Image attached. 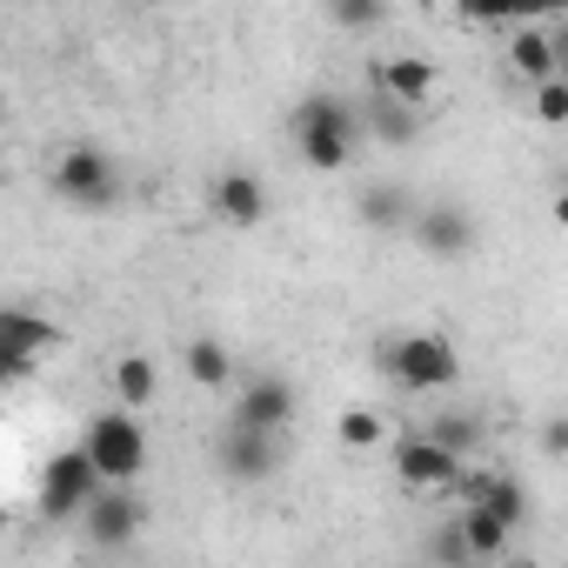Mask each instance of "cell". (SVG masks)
Returning a JSON list of instances; mask_svg holds the SVG:
<instances>
[{"instance_id": "cell-27", "label": "cell", "mask_w": 568, "mask_h": 568, "mask_svg": "<svg viewBox=\"0 0 568 568\" xmlns=\"http://www.w3.org/2000/svg\"><path fill=\"white\" fill-rule=\"evenodd\" d=\"M475 568H501V561H475Z\"/></svg>"}, {"instance_id": "cell-20", "label": "cell", "mask_w": 568, "mask_h": 568, "mask_svg": "<svg viewBox=\"0 0 568 568\" xmlns=\"http://www.w3.org/2000/svg\"><path fill=\"white\" fill-rule=\"evenodd\" d=\"M181 362H187V375H194L201 388H227V382H234V355H227L221 342H207V335H194Z\"/></svg>"}, {"instance_id": "cell-23", "label": "cell", "mask_w": 568, "mask_h": 568, "mask_svg": "<svg viewBox=\"0 0 568 568\" xmlns=\"http://www.w3.org/2000/svg\"><path fill=\"white\" fill-rule=\"evenodd\" d=\"M382 435H388V422H382L375 408H348V415H342V442H348V448H375Z\"/></svg>"}, {"instance_id": "cell-8", "label": "cell", "mask_w": 568, "mask_h": 568, "mask_svg": "<svg viewBox=\"0 0 568 568\" xmlns=\"http://www.w3.org/2000/svg\"><path fill=\"white\" fill-rule=\"evenodd\" d=\"M408 227H415V241L428 254H468L475 247V214L462 201H428V207H415Z\"/></svg>"}, {"instance_id": "cell-25", "label": "cell", "mask_w": 568, "mask_h": 568, "mask_svg": "<svg viewBox=\"0 0 568 568\" xmlns=\"http://www.w3.org/2000/svg\"><path fill=\"white\" fill-rule=\"evenodd\" d=\"M535 114H541L548 128H555V121H568V81H561V74L535 88Z\"/></svg>"}, {"instance_id": "cell-2", "label": "cell", "mask_w": 568, "mask_h": 568, "mask_svg": "<svg viewBox=\"0 0 568 568\" xmlns=\"http://www.w3.org/2000/svg\"><path fill=\"white\" fill-rule=\"evenodd\" d=\"M81 455H88V468H94L108 488H128V481L148 468V428H141V415H128V408L94 415L88 435H81Z\"/></svg>"}, {"instance_id": "cell-24", "label": "cell", "mask_w": 568, "mask_h": 568, "mask_svg": "<svg viewBox=\"0 0 568 568\" xmlns=\"http://www.w3.org/2000/svg\"><path fill=\"white\" fill-rule=\"evenodd\" d=\"M328 21L335 28H375V21H388V8H375V0H335Z\"/></svg>"}, {"instance_id": "cell-3", "label": "cell", "mask_w": 568, "mask_h": 568, "mask_svg": "<svg viewBox=\"0 0 568 568\" xmlns=\"http://www.w3.org/2000/svg\"><path fill=\"white\" fill-rule=\"evenodd\" d=\"M382 368H388L395 388H408V395H435V388H448V382L462 375V355H455L448 335H402V342L382 348Z\"/></svg>"}, {"instance_id": "cell-28", "label": "cell", "mask_w": 568, "mask_h": 568, "mask_svg": "<svg viewBox=\"0 0 568 568\" xmlns=\"http://www.w3.org/2000/svg\"><path fill=\"white\" fill-rule=\"evenodd\" d=\"M0 114H8V94H0Z\"/></svg>"}, {"instance_id": "cell-17", "label": "cell", "mask_w": 568, "mask_h": 568, "mask_svg": "<svg viewBox=\"0 0 568 568\" xmlns=\"http://www.w3.org/2000/svg\"><path fill=\"white\" fill-rule=\"evenodd\" d=\"M455 528H462V541H468V555H475V561H495V555H501V548L515 541V535H508V528H501L495 515H481L475 501H462V515H455Z\"/></svg>"}, {"instance_id": "cell-5", "label": "cell", "mask_w": 568, "mask_h": 568, "mask_svg": "<svg viewBox=\"0 0 568 568\" xmlns=\"http://www.w3.org/2000/svg\"><path fill=\"white\" fill-rule=\"evenodd\" d=\"M148 528V501L134 495V488H94L88 495V508H81V535L94 541V548H128L134 535Z\"/></svg>"}, {"instance_id": "cell-19", "label": "cell", "mask_w": 568, "mask_h": 568, "mask_svg": "<svg viewBox=\"0 0 568 568\" xmlns=\"http://www.w3.org/2000/svg\"><path fill=\"white\" fill-rule=\"evenodd\" d=\"M154 388H161V375H154V362L148 355H121L114 362V395H121V408L134 415V408H148L154 402Z\"/></svg>"}, {"instance_id": "cell-11", "label": "cell", "mask_w": 568, "mask_h": 568, "mask_svg": "<svg viewBox=\"0 0 568 568\" xmlns=\"http://www.w3.org/2000/svg\"><path fill=\"white\" fill-rule=\"evenodd\" d=\"M395 475H402L408 488H455V475H462V455L435 448L428 435H408V442L395 448Z\"/></svg>"}, {"instance_id": "cell-12", "label": "cell", "mask_w": 568, "mask_h": 568, "mask_svg": "<svg viewBox=\"0 0 568 568\" xmlns=\"http://www.w3.org/2000/svg\"><path fill=\"white\" fill-rule=\"evenodd\" d=\"M214 214H221V221H234V227L267 221V187H261V174H247V168L214 174Z\"/></svg>"}, {"instance_id": "cell-4", "label": "cell", "mask_w": 568, "mask_h": 568, "mask_svg": "<svg viewBox=\"0 0 568 568\" xmlns=\"http://www.w3.org/2000/svg\"><path fill=\"white\" fill-rule=\"evenodd\" d=\"M54 194H61L68 207H81V214H108V207L121 201V168H114V154H101V148H68V154L54 161Z\"/></svg>"}, {"instance_id": "cell-15", "label": "cell", "mask_w": 568, "mask_h": 568, "mask_svg": "<svg viewBox=\"0 0 568 568\" xmlns=\"http://www.w3.org/2000/svg\"><path fill=\"white\" fill-rule=\"evenodd\" d=\"M415 194L402 187V181H375V187H362V201H355V214L368 221V227H382V234H395V227H408L415 221Z\"/></svg>"}, {"instance_id": "cell-7", "label": "cell", "mask_w": 568, "mask_h": 568, "mask_svg": "<svg viewBox=\"0 0 568 568\" xmlns=\"http://www.w3.org/2000/svg\"><path fill=\"white\" fill-rule=\"evenodd\" d=\"M295 422V388L281 375H247L241 382V402H234V428H254V435H281Z\"/></svg>"}, {"instance_id": "cell-6", "label": "cell", "mask_w": 568, "mask_h": 568, "mask_svg": "<svg viewBox=\"0 0 568 568\" xmlns=\"http://www.w3.org/2000/svg\"><path fill=\"white\" fill-rule=\"evenodd\" d=\"M94 488H101V475L88 468V455H81V448H61V455L41 468V515H48V521H74Z\"/></svg>"}, {"instance_id": "cell-21", "label": "cell", "mask_w": 568, "mask_h": 568, "mask_svg": "<svg viewBox=\"0 0 568 568\" xmlns=\"http://www.w3.org/2000/svg\"><path fill=\"white\" fill-rule=\"evenodd\" d=\"M422 435H428L435 448H448V455H468V448L481 442V422H475V415H435Z\"/></svg>"}, {"instance_id": "cell-14", "label": "cell", "mask_w": 568, "mask_h": 568, "mask_svg": "<svg viewBox=\"0 0 568 568\" xmlns=\"http://www.w3.org/2000/svg\"><path fill=\"white\" fill-rule=\"evenodd\" d=\"M508 61H515V74H528V81L541 88V81H555V74H561V41H555L548 28H515Z\"/></svg>"}, {"instance_id": "cell-16", "label": "cell", "mask_w": 568, "mask_h": 568, "mask_svg": "<svg viewBox=\"0 0 568 568\" xmlns=\"http://www.w3.org/2000/svg\"><path fill=\"white\" fill-rule=\"evenodd\" d=\"M61 342V328L54 322H41V315H28V308H0V348H14V355H41V348H54Z\"/></svg>"}, {"instance_id": "cell-18", "label": "cell", "mask_w": 568, "mask_h": 568, "mask_svg": "<svg viewBox=\"0 0 568 568\" xmlns=\"http://www.w3.org/2000/svg\"><path fill=\"white\" fill-rule=\"evenodd\" d=\"M355 121H362L368 134H382L388 148H402V141H415V128H422V121H415V108H395V101H382V94H375L368 108H355Z\"/></svg>"}, {"instance_id": "cell-1", "label": "cell", "mask_w": 568, "mask_h": 568, "mask_svg": "<svg viewBox=\"0 0 568 568\" xmlns=\"http://www.w3.org/2000/svg\"><path fill=\"white\" fill-rule=\"evenodd\" d=\"M355 141H362V121H355V108H348L342 94H308V101L295 108V148H302L308 168H322V174L348 168Z\"/></svg>"}, {"instance_id": "cell-22", "label": "cell", "mask_w": 568, "mask_h": 568, "mask_svg": "<svg viewBox=\"0 0 568 568\" xmlns=\"http://www.w3.org/2000/svg\"><path fill=\"white\" fill-rule=\"evenodd\" d=\"M428 568H475V555H468V541H462L455 521L435 528V541H428Z\"/></svg>"}, {"instance_id": "cell-13", "label": "cell", "mask_w": 568, "mask_h": 568, "mask_svg": "<svg viewBox=\"0 0 568 568\" xmlns=\"http://www.w3.org/2000/svg\"><path fill=\"white\" fill-rule=\"evenodd\" d=\"M375 94L395 101V108H422V101L435 94V68H428L422 54H395V61L375 68Z\"/></svg>"}, {"instance_id": "cell-26", "label": "cell", "mask_w": 568, "mask_h": 568, "mask_svg": "<svg viewBox=\"0 0 568 568\" xmlns=\"http://www.w3.org/2000/svg\"><path fill=\"white\" fill-rule=\"evenodd\" d=\"M21 375H34V362H28V355H14V348H0V388H14Z\"/></svg>"}, {"instance_id": "cell-10", "label": "cell", "mask_w": 568, "mask_h": 568, "mask_svg": "<svg viewBox=\"0 0 568 568\" xmlns=\"http://www.w3.org/2000/svg\"><path fill=\"white\" fill-rule=\"evenodd\" d=\"M455 488H462V495H468L481 515H495L508 535L528 521V495H521V481H508V475H488V468H462V475H455Z\"/></svg>"}, {"instance_id": "cell-9", "label": "cell", "mask_w": 568, "mask_h": 568, "mask_svg": "<svg viewBox=\"0 0 568 568\" xmlns=\"http://www.w3.org/2000/svg\"><path fill=\"white\" fill-rule=\"evenodd\" d=\"M221 468L227 481H267L281 468V435H254V428H221Z\"/></svg>"}, {"instance_id": "cell-29", "label": "cell", "mask_w": 568, "mask_h": 568, "mask_svg": "<svg viewBox=\"0 0 568 568\" xmlns=\"http://www.w3.org/2000/svg\"><path fill=\"white\" fill-rule=\"evenodd\" d=\"M0 528H8V508H0Z\"/></svg>"}]
</instances>
